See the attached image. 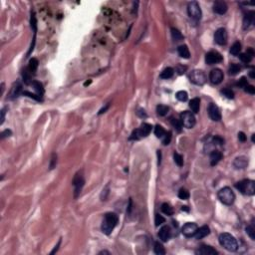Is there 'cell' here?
Returning <instances> with one entry per match:
<instances>
[{
    "instance_id": "cb8c5ba5",
    "label": "cell",
    "mask_w": 255,
    "mask_h": 255,
    "mask_svg": "<svg viewBox=\"0 0 255 255\" xmlns=\"http://www.w3.org/2000/svg\"><path fill=\"white\" fill-rule=\"evenodd\" d=\"M177 53L178 55L181 57V58H184V59H188L190 57V53H189V50H188V47L186 45H180L178 46L177 48Z\"/></svg>"
},
{
    "instance_id": "603a6c76",
    "label": "cell",
    "mask_w": 255,
    "mask_h": 255,
    "mask_svg": "<svg viewBox=\"0 0 255 255\" xmlns=\"http://www.w3.org/2000/svg\"><path fill=\"white\" fill-rule=\"evenodd\" d=\"M22 92V85H21L19 82H17L14 84V86L12 87L11 92H10V98L11 99H14V98H17Z\"/></svg>"
},
{
    "instance_id": "30bf717a",
    "label": "cell",
    "mask_w": 255,
    "mask_h": 255,
    "mask_svg": "<svg viewBox=\"0 0 255 255\" xmlns=\"http://www.w3.org/2000/svg\"><path fill=\"white\" fill-rule=\"evenodd\" d=\"M223 60L221 54L217 51H210L205 55V63L208 65H213V64L220 63Z\"/></svg>"
},
{
    "instance_id": "6da1fadb",
    "label": "cell",
    "mask_w": 255,
    "mask_h": 255,
    "mask_svg": "<svg viewBox=\"0 0 255 255\" xmlns=\"http://www.w3.org/2000/svg\"><path fill=\"white\" fill-rule=\"evenodd\" d=\"M119 222V217L116 213L114 212H109V213H106L105 217L103 219V222H102V231H103L104 234L106 235H110L112 233V231L114 230V228L117 226V224Z\"/></svg>"
},
{
    "instance_id": "f546056e",
    "label": "cell",
    "mask_w": 255,
    "mask_h": 255,
    "mask_svg": "<svg viewBox=\"0 0 255 255\" xmlns=\"http://www.w3.org/2000/svg\"><path fill=\"white\" fill-rule=\"evenodd\" d=\"M161 211L164 212L165 215L172 216L173 214V208L168 204V203H163L161 204Z\"/></svg>"
},
{
    "instance_id": "91938a15",
    "label": "cell",
    "mask_w": 255,
    "mask_h": 255,
    "mask_svg": "<svg viewBox=\"0 0 255 255\" xmlns=\"http://www.w3.org/2000/svg\"><path fill=\"white\" fill-rule=\"evenodd\" d=\"M99 254H110V252H108V251H106V250H104V251H101Z\"/></svg>"
},
{
    "instance_id": "680465c9",
    "label": "cell",
    "mask_w": 255,
    "mask_h": 255,
    "mask_svg": "<svg viewBox=\"0 0 255 255\" xmlns=\"http://www.w3.org/2000/svg\"><path fill=\"white\" fill-rule=\"evenodd\" d=\"M250 77H251V78L255 77V76H254V71H250Z\"/></svg>"
},
{
    "instance_id": "f6af8a7d",
    "label": "cell",
    "mask_w": 255,
    "mask_h": 255,
    "mask_svg": "<svg viewBox=\"0 0 255 255\" xmlns=\"http://www.w3.org/2000/svg\"><path fill=\"white\" fill-rule=\"evenodd\" d=\"M165 219L164 216H161L160 214H156V217H155V223H156V226H159V225L164 223Z\"/></svg>"
},
{
    "instance_id": "d4e9b609",
    "label": "cell",
    "mask_w": 255,
    "mask_h": 255,
    "mask_svg": "<svg viewBox=\"0 0 255 255\" xmlns=\"http://www.w3.org/2000/svg\"><path fill=\"white\" fill-rule=\"evenodd\" d=\"M199 107H200V100L198 98H194L189 102V108L191 109V112L196 114L199 111Z\"/></svg>"
},
{
    "instance_id": "83f0119b",
    "label": "cell",
    "mask_w": 255,
    "mask_h": 255,
    "mask_svg": "<svg viewBox=\"0 0 255 255\" xmlns=\"http://www.w3.org/2000/svg\"><path fill=\"white\" fill-rule=\"evenodd\" d=\"M32 86L34 88V90L36 91L37 95L42 98V96L44 94V88L42 86V84L40 82H37V81H34V82H32Z\"/></svg>"
},
{
    "instance_id": "74e56055",
    "label": "cell",
    "mask_w": 255,
    "mask_h": 255,
    "mask_svg": "<svg viewBox=\"0 0 255 255\" xmlns=\"http://www.w3.org/2000/svg\"><path fill=\"white\" fill-rule=\"evenodd\" d=\"M22 76H23L24 83L25 84H30V82H31V73H30V71L28 70V68L23 71Z\"/></svg>"
},
{
    "instance_id": "e575fe53",
    "label": "cell",
    "mask_w": 255,
    "mask_h": 255,
    "mask_svg": "<svg viewBox=\"0 0 255 255\" xmlns=\"http://www.w3.org/2000/svg\"><path fill=\"white\" fill-rule=\"evenodd\" d=\"M172 39L175 41H180L184 39L182 34L176 28H172Z\"/></svg>"
},
{
    "instance_id": "11a10c76",
    "label": "cell",
    "mask_w": 255,
    "mask_h": 255,
    "mask_svg": "<svg viewBox=\"0 0 255 255\" xmlns=\"http://www.w3.org/2000/svg\"><path fill=\"white\" fill-rule=\"evenodd\" d=\"M5 111H6L5 108L1 110V121H0V124H1V125L4 123V120H5V113H6Z\"/></svg>"
},
{
    "instance_id": "ffe728a7",
    "label": "cell",
    "mask_w": 255,
    "mask_h": 255,
    "mask_svg": "<svg viewBox=\"0 0 255 255\" xmlns=\"http://www.w3.org/2000/svg\"><path fill=\"white\" fill-rule=\"evenodd\" d=\"M254 15H255L254 12L253 11H250L249 13H247V14L244 16V19H243V29L249 28L254 23Z\"/></svg>"
},
{
    "instance_id": "277c9868",
    "label": "cell",
    "mask_w": 255,
    "mask_h": 255,
    "mask_svg": "<svg viewBox=\"0 0 255 255\" xmlns=\"http://www.w3.org/2000/svg\"><path fill=\"white\" fill-rule=\"evenodd\" d=\"M235 188L241 193L246 195H254L255 193V182L251 180H243L235 184Z\"/></svg>"
},
{
    "instance_id": "f35d334b",
    "label": "cell",
    "mask_w": 255,
    "mask_h": 255,
    "mask_svg": "<svg viewBox=\"0 0 255 255\" xmlns=\"http://www.w3.org/2000/svg\"><path fill=\"white\" fill-rule=\"evenodd\" d=\"M246 233H247L248 236L252 240H255V228L253 226V224H250L246 227Z\"/></svg>"
},
{
    "instance_id": "f5cc1de1",
    "label": "cell",
    "mask_w": 255,
    "mask_h": 255,
    "mask_svg": "<svg viewBox=\"0 0 255 255\" xmlns=\"http://www.w3.org/2000/svg\"><path fill=\"white\" fill-rule=\"evenodd\" d=\"M238 139H239V141L242 142V143L246 141V136H245V134L243 133V132H239L238 133Z\"/></svg>"
},
{
    "instance_id": "3957f363",
    "label": "cell",
    "mask_w": 255,
    "mask_h": 255,
    "mask_svg": "<svg viewBox=\"0 0 255 255\" xmlns=\"http://www.w3.org/2000/svg\"><path fill=\"white\" fill-rule=\"evenodd\" d=\"M217 196L219 200L221 201L225 205H231L235 200V194L232 191V189L228 186L221 188L217 193Z\"/></svg>"
},
{
    "instance_id": "9f6ffc18",
    "label": "cell",
    "mask_w": 255,
    "mask_h": 255,
    "mask_svg": "<svg viewBox=\"0 0 255 255\" xmlns=\"http://www.w3.org/2000/svg\"><path fill=\"white\" fill-rule=\"evenodd\" d=\"M60 243H61V240H59V242H58V244H57V246H55V248H54V250L52 252H51V254H53V253H55L58 250V247H59V245H60Z\"/></svg>"
},
{
    "instance_id": "ee69618b",
    "label": "cell",
    "mask_w": 255,
    "mask_h": 255,
    "mask_svg": "<svg viewBox=\"0 0 255 255\" xmlns=\"http://www.w3.org/2000/svg\"><path fill=\"white\" fill-rule=\"evenodd\" d=\"M172 125L175 127L178 132H180L181 131V127H184V126H182V124H181L180 120H176V119H172Z\"/></svg>"
},
{
    "instance_id": "db71d44e",
    "label": "cell",
    "mask_w": 255,
    "mask_h": 255,
    "mask_svg": "<svg viewBox=\"0 0 255 255\" xmlns=\"http://www.w3.org/2000/svg\"><path fill=\"white\" fill-rule=\"evenodd\" d=\"M137 115L141 118H146L147 117V114H146V112H144V110H143V109H140L139 111L137 112Z\"/></svg>"
},
{
    "instance_id": "d6a6232c",
    "label": "cell",
    "mask_w": 255,
    "mask_h": 255,
    "mask_svg": "<svg viewBox=\"0 0 255 255\" xmlns=\"http://www.w3.org/2000/svg\"><path fill=\"white\" fill-rule=\"evenodd\" d=\"M168 107H167V106H164V105H159L158 107H156V113H158L159 116L160 117H164L168 113Z\"/></svg>"
},
{
    "instance_id": "7dc6e473",
    "label": "cell",
    "mask_w": 255,
    "mask_h": 255,
    "mask_svg": "<svg viewBox=\"0 0 255 255\" xmlns=\"http://www.w3.org/2000/svg\"><path fill=\"white\" fill-rule=\"evenodd\" d=\"M244 91L247 93V94H251V95H254L255 94V88L252 85H247L245 88H244Z\"/></svg>"
},
{
    "instance_id": "f1b7e54d",
    "label": "cell",
    "mask_w": 255,
    "mask_h": 255,
    "mask_svg": "<svg viewBox=\"0 0 255 255\" xmlns=\"http://www.w3.org/2000/svg\"><path fill=\"white\" fill-rule=\"evenodd\" d=\"M241 51V43L240 42H235V43H233V45L231 46L230 48V54L233 55V56H237V55H239Z\"/></svg>"
},
{
    "instance_id": "52a82bcc",
    "label": "cell",
    "mask_w": 255,
    "mask_h": 255,
    "mask_svg": "<svg viewBox=\"0 0 255 255\" xmlns=\"http://www.w3.org/2000/svg\"><path fill=\"white\" fill-rule=\"evenodd\" d=\"M188 16L194 21H199L201 18L202 12L200 9V6L196 1H191L188 5Z\"/></svg>"
},
{
    "instance_id": "7bdbcfd3",
    "label": "cell",
    "mask_w": 255,
    "mask_h": 255,
    "mask_svg": "<svg viewBox=\"0 0 255 255\" xmlns=\"http://www.w3.org/2000/svg\"><path fill=\"white\" fill-rule=\"evenodd\" d=\"M171 141H172V133L171 132H168L163 137V144L164 146H168V144H171Z\"/></svg>"
},
{
    "instance_id": "5b68a950",
    "label": "cell",
    "mask_w": 255,
    "mask_h": 255,
    "mask_svg": "<svg viewBox=\"0 0 255 255\" xmlns=\"http://www.w3.org/2000/svg\"><path fill=\"white\" fill-rule=\"evenodd\" d=\"M152 129V125L148 124V123H144L139 129L133 132V134H132L130 139L131 140H140L141 138H146L151 134Z\"/></svg>"
},
{
    "instance_id": "44dd1931",
    "label": "cell",
    "mask_w": 255,
    "mask_h": 255,
    "mask_svg": "<svg viewBox=\"0 0 255 255\" xmlns=\"http://www.w3.org/2000/svg\"><path fill=\"white\" fill-rule=\"evenodd\" d=\"M209 159H210L211 165H215V164H217L220 161V160L222 159V154L219 151H212L209 156Z\"/></svg>"
},
{
    "instance_id": "6f0895ef",
    "label": "cell",
    "mask_w": 255,
    "mask_h": 255,
    "mask_svg": "<svg viewBox=\"0 0 255 255\" xmlns=\"http://www.w3.org/2000/svg\"><path fill=\"white\" fill-rule=\"evenodd\" d=\"M108 108H109V104H107V106H106V107H105V108H103V109H102V110H101V111L99 112V115H101V114H103V113H105V112H106V110H107Z\"/></svg>"
},
{
    "instance_id": "f907efd6",
    "label": "cell",
    "mask_w": 255,
    "mask_h": 255,
    "mask_svg": "<svg viewBox=\"0 0 255 255\" xmlns=\"http://www.w3.org/2000/svg\"><path fill=\"white\" fill-rule=\"evenodd\" d=\"M11 135H12V132H11L10 130H5V131L2 132V134H1V139H4V138H6V137H10Z\"/></svg>"
},
{
    "instance_id": "c3c4849f",
    "label": "cell",
    "mask_w": 255,
    "mask_h": 255,
    "mask_svg": "<svg viewBox=\"0 0 255 255\" xmlns=\"http://www.w3.org/2000/svg\"><path fill=\"white\" fill-rule=\"evenodd\" d=\"M57 164V156L53 154L52 159H51V164H50V169H53Z\"/></svg>"
},
{
    "instance_id": "b9f144b4",
    "label": "cell",
    "mask_w": 255,
    "mask_h": 255,
    "mask_svg": "<svg viewBox=\"0 0 255 255\" xmlns=\"http://www.w3.org/2000/svg\"><path fill=\"white\" fill-rule=\"evenodd\" d=\"M178 197L185 200V199H188L189 197V192L185 188H180V191H178Z\"/></svg>"
},
{
    "instance_id": "836d02e7",
    "label": "cell",
    "mask_w": 255,
    "mask_h": 255,
    "mask_svg": "<svg viewBox=\"0 0 255 255\" xmlns=\"http://www.w3.org/2000/svg\"><path fill=\"white\" fill-rule=\"evenodd\" d=\"M165 130L164 129L163 127L160 126V125H156V127H155V135H156V138H163L164 136L165 135Z\"/></svg>"
},
{
    "instance_id": "7a4b0ae2",
    "label": "cell",
    "mask_w": 255,
    "mask_h": 255,
    "mask_svg": "<svg viewBox=\"0 0 255 255\" xmlns=\"http://www.w3.org/2000/svg\"><path fill=\"white\" fill-rule=\"evenodd\" d=\"M219 243L220 245L224 247L226 250L230 252H234L238 249V243H237V240L235 239V237L229 234V233H221L219 235Z\"/></svg>"
},
{
    "instance_id": "1f68e13d",
    "label": "cell",
    "mask_w": 255,
    "mask_h": 255,
    "mask_svg": "<svg viewBox=\"0 0 255 255\" xmlns=\"http://www.w3.org/2000/svg\"><path fill=\"white\" fill-rule=\"evenodd\" d=\"M154 251H155L156 254H158V255H164L165 254V249L163 246V244H160V242H156L155 243Z\"/></svg>"
},
{
    "instance_id": "7402d4cb",
    "label": "cell",
    "mask_w": 255,
    "mask_h": 255,
    "mask_svg": "<svg viewBox=\"0 0 255 255\" xmlns=\"http://www.w3.org/2000/svg\"><path fill=\"white\" fill-rule=\"evenodd\" d=\"M253 56H254L253 50H252L251 48H249V49L247 50V52L242 53V54L239 55V59H240V60H241L242 62H243V63L247 64V63H249L250 61L252 60Z\"/></svg>"
},
{
    "instance_id": "7c38bea8",
    "label": "cell",
    "mask_w": 255,
    "mask_h": 255,
    "mask_svg": "<svg viewBox=\"0 0 255 255\" xmlns=\"http://www.w3.org/2000/svg\"><path fill=\"white\" fill-rule=\"evenodd\" d=\"M223 78H224V75H223V72L218 69V68H215V69L211 70L210 73H209V80L212 84L214 85H218L220 84L223 81Z\"/></svg>"
},
{
    "instance_id": "d6986e66",
    "label": "cell",
    "mask_w": 255,
    "mask_h": 255,
    "mask_svg": "<svg viewBox=\"0 0 255 255\" xmlns=\"http://www.w3.org/2000/svg\"><path fill=\"white\" fill-rule=\"evenodd\" d=\"M196 254H200V255H216V254H217V251H216L214 248H212L211 246L202 245L201 247L196 251Z\"/></svg>"
},
{
    "instance_id": "8fae6325",
    "label": "cell",
    "mask_w": 255,
    "mask_h": 255,
    "mask_svg": "<svg viewBox=\"0 0 255 255\" xmlns=\"http://www.w3.org/2000/svg\"><path fill=\"white\" fill-rule=\"evenodd\" d=\"M207 111H208V116H209V118L212 121L219 122L221 120V113H220L219 108L215 104H213V103L209 104Z\"/></svg>"
},
{
    "instance_id": "816d5d0a",
    "label": "cell",
    "mask_w": 255,
    "mask_h": 255,
    "mask_svg": "<svg viewBox=\"0 0 255 255\" xmlns=\"http://www.w3.org/2000/svg\"><path fill=\"white\" fill-rule=\"evenodd\" d=\"M213 143L216 144H223V140L218 137V136H216V137L213 138Z\"/></svg>"
},
{
    "instance_id": "8d00e7d4",
    "label": "cell",
    "mask_w": 255,
    "mask_h": 255,
    "mask_svg": "<svg viewBox=\"0 0 255 255\" xmlns=\"http://www.w3.org/2000/svg\"><path fill=\"white\" fill-rule=\"evenodd\" d=\"M30 25H31V28H32L34 34H36V32H37V19H36V16H35V13H34V12H32L31 13Z\"/></svg>"
},
{
    "instance_id": "ac0fdd59",
    "label": "cell",
    "mask_w": 255,
    "mask_h": 255,
    "mask_svg": "<svg viewBox=\"0 0 255 255\" xmlns=\"http://www.w3.org/2000/svg\"><path fill=\"white\" fill-rule=\"evenodd\" d=\"M209 233H210V229L209 227L207 226V225H204V226H201V227H199L197 228V230L196 232L194 233V237L196 239H202V238H204V237H206L207 235H209Z\"/></svg>"
},
{
    "instance_id": "bcb514c9",
    "label": "cell",
    "mask_w": 255,
    "mask_h": 255,
    "mask_svg": "<svg viewBox=\"0 0 255 255\" xmlns=\"http://www.w3.org/2000/svg\"><path fill=\"white\" fill-rule=\"evenodd\" d=\"M236 85L238 86L239 88H242V89H244L246 86L248 85V82H247V79H246L245 77H241L240 80L238 81V82L236 83Z\"/></svg>"
},
{
    "instance_id": "9a60e30c",
    "label": "cell",
    "mask_w": 255,
    "mask_h": 255,
    "mask_svg": "<svg viewBox=\"0 0 255 255\" xmlns=\"http://www.w3.org/2000/svg\"><path fill=\"white\" fill-rule=\"evenodd\" d=\"M159 237L161 241L164 242H167L171 239L172 237V230H171V227L168 226V225H164L163 226L159 231Z\"/></svg>"
},
{
    "instance_id": "5bb4252c",
    "label": "cell",
    "mask_w": 255,
    "mask_h": 255,
    "mask_svg": "<svg viewBox=\"0 0 255 255\" xmlns=\"http://www.w3.org/2000/svg\"><path fill=\"white\" fill-rule=\"evenodd\" d=\"M197 225L193 222H188L184 225L181 229V232L185 237H191L194 235V233L197 230Z\"/></svg>"
},
{
    "instance_id": "e0dca14e",
    "label": "cell",
    "mask_w": 255,
    "mask_h": 255,
    "mask_svg": "<svg viewBox=\"0 0 255 255\" xmlns=\"http://www.w3.org/2000/svg\"><path fill=\"white\" fill-rule=\"evenodd\" d=\"M247 164H248V159L244 156H237V158L234 160V161H233V165H234V168L237 169L245 168L247 167Z\"/></svg>"
},
{
    "instance_id": "8992f818",
    "label": "cell",
    "mask_w": 255,
    "mask_h": 255,
    "mask_svg": "<svg viewBox=\"0 0 255 255\" xmlns=\"http://www.w3.org/2000/svg\"><path fill=\"white\" fill-rule=\"evenodd\" d=\"M84 184H85V178H84V175H83V171H81V172H78L77 173H76L74 178H73L74 196H75V198H77L80 195Z\"/></svg>"
},
{
    "instance_id": "94428289",
    "label": "cell",
    "mask_w": 255,
    "mask_h": 255,
    "mask_svg": "<svg viewBox=\"0 0 255 255\" xmlns=\"http://www.w3.org/2000/svg\"><path fill=\"white\" fill-rule=\"evenodd\" d=\"M181 209H182V210H186V211H188V206H182Z\"/></svg>"
},
{
    "instance_id": "60d3db41",
    "label": "cell",
    "mask_w": 255,
    "mask_h": 255,
    "mask_svg": "<svg viewBox=\"0 0 255 255\" xmlns=\"http://www.w3.org/2000/svg\"><path fill=\"white\" fill-rule=\"evenodd\" d=\"M173 160H175V163L178 165V167H182V164H184V158H182V156L177 154V152H175V155H173Z\"/></svg>"
},
{
    "instance_id": "2e32d148",
    "label": "cell",
    "mask_w": 255,
    "mask_h": 255,
    "mask_svg": "<svg viewBox=\"0 0 255 255\" xmlns=\"http://www.w3.org/2000/svg\"><path fill=\"white\" fill-rule=\"evenodd\" d=\"M228 6L224 1H216L213 4V12L216 14L223 15L227 12Z\"/></svg>"
},
{
    "instance_id": "4dcf8cb0",
    "label": "cell",
    "mask_w": 255,
    "mask_h": 255,
    "mask_svg": "<svg viewBox=\"0 0 255 255\" xmlns=\"http://www.w3.org/2000/svg\"><path fill=\"white\" fill-rule=\"evenodd\" d=\"M241 70V68L240 66L238 65V64H231L230 66H229V69H228V73L229 75H231V76H234L236 74H238V72H240Z\"/></svg>"
},
{
    "instance_id": "9c48e42d",
    "label": "cell",
    "mask_w": 255,
    "mask_h": 255,
    "mask_svg": "<svg viewBox=\"0 0 255 255\" xmlns=\"http://www.w3.org/2000/svg\"><path fill=\"white\" fill-rule=\"evenodd\" d=\"M180 122L182 126H184L188 129H191V127H193L195 126L196 120H195V117L192 113L185 111L180 114Z\"/></svg>"
},
{
    "instance_id": "ba28073f",
    "label": "cell",
    "mask_w": 255,
    "mask_h": 255,
    "mask_svg": "<svg viewBox=\"0 0 255 255\" xmlns=\"http://www.w3.org/2000/svg\"><path fill=\"white\" fill-rule=\"evenodd\" d=\"M189 80L191 83L202 86L206 82V75L201 70H192L189 73Z\"/></svg>"
},
{
    "instance_id": "4fadbf2b",
    "label": "cell",
    "mask_w": 255,
    "mask_h": 255,
    "mask_svg": "<svg viewBox=\"0 0 255 255\" xmlns=\"http://www.w3.org/2000/svg\"><path fill=\"white\" fill-rule=\"evenodd\" d=\"M214 41L218 45H225L227 42V32L224 28H218L214 33Z\"/></svg>"
},
{
    "instance_id": "d590c367",
    "label": "cell",
    "mask_w": 255,
    "mask_h": 255,
    "mask_svg": "<svg viewBox=\"0 0 255 255\" xmlns=\"http://www.w3.org/2000/svg\"><path fill=\"white\" fill-rule=\"evenodd\" d=\"M176 99L178 101L185 102V101H188V93H186L185 91H178L176 94Z\"/></svg>"
},
{
    "instance_id": "681fc988",
    "label": "cell",
    "mask_w": 255,
    "mask_h": 255,
    "mask_svg": "<svg viewBox=\"0 0 255 255\" xmlns=\"http://www.w3.org/2000/svg\"><path fill=\"white\" fill-rule=\"evenodd\" d=\"M185 70H186V67H184V66H181V65H178L177 66V68H176V72L180 75H181V74H184V72H185Z\"/></svg>"
},
{
    "instance_id": "484cf974",
    "label": "cell",
    "mask_w": 255,
    "mask_h": 255,
    "mask_svg": "<svg viewBox=\"0 0 255 255\" xmlns=\"http://www.w3.org/2000/svg\"><path fill=\"white\" fill-rule=\"evenodd\" d=\"M173 74H175V70H173L172 68H171V67H168V68H165L163 72H161L160 77L161 79H169V78L172 77Z\"/></svg>"
},
{
    "instance_id": "ab89813d",
    "label": "cell",
    "mask_w": 255,
    "mask_h": 255,
    "mask_svg": "<svg viewBox=\"0 0 255 255\" xmlns=\"http://www.w3.org/2000/svg\"><path fill=\"white\" fill-rule=\"evenodd\" d=\"M221 94L226 97L227 99H233L234 98V93L231 90V89H228V88H225L223 90H221Z\"/></svg>"
},
{
    "instance_id": "4316f807",
    "label": "cell",
    "mask_w": 255,
    "mask_h": 255,
    "mask_svg": "<svg viewBox=\"0 0 255 255\" xmlns=\"http://www.w3.org/2000/svg\"><path fill=\"white\" fill-rule=\"evenodd\" d=\"M38 60L36 58H32L30 59V61H29V65H28V70L30 71L31 74H35L36 71H37V68H38Z\"/></svg>"
}]
</instances>
